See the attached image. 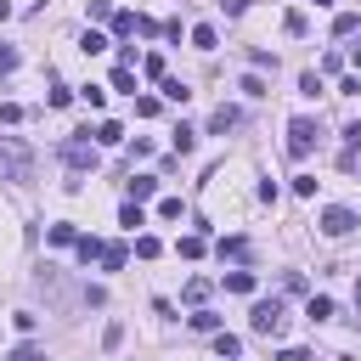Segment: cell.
I'll list each match as a JSON object with an SVG mask.
<instances>
[{
  "mask_svg": "<svg viewBox=\"0 0 361 361\" xmlns=\"http://www.w3.org/2000/svg\"><path fill=\"white\" fill-rule=\"evenodd\" d=\"M310 6H328V0H310Z\"/></svg>",
  "mask_w": 361,
  "mask_h": 361,
  "instance_id": "44",
  "label": "cell"
},
{
  "mask_svg": "<svg viewBox=\"0 0 361 361\" xmlns=\"http://www.w3.org/2000/svg\"><path fill=\"white\" fill-rule=\"evenodd\" d=\"M283 28H288L294 40H305V34H310V23H305V12H288V17H283Z\"/></svg>",
  "mask_w": 361,
  "mask_h": 361,
  "instance_id": "24",
  "label": "cell"
},
{
  "mask_svg": "<svg viewBox=\"0 0 361 361\" xmlns=\"http://www.w3.org/2000/svg\"><path fill=\"white\" fill-rule=\"evenodd\" d=\"M294 192L299 198H316V175H294Z\"/></svg>",
  "mask_w": 361,
  "mask_h": 361,
  "instance_id": "36",
  "label": "cell"
},
{
  "mask_svg": "<svg viewBox=\"0 0 361 361\" xmlns=\"http://www.w3.org/2000/svg\"><path fill=\"white\" fill-rule=\"evenodd\" d=\"M62 158H68L74 169H96V164H102L96 142H90V130H74V135H68V142H62Z\"/></svg>",
  "mask_w": 361,
  "mask_h": 361,
  "instance_id": "2",
  "label": "cell"
},
{
  "mask_svg": "<svg viewBox=\"0 0 361 361\" xmlns=\"http://www.w3.org/2000/svg\"><path fill=\"white\" fill-rule=\"evenodd\" d=\"M192 147H198V130L180 124V130H175V153H192Z\"/></svg>",
  "mask_w": 361,
  "mask_h": 361,
  "instance_id": "22",
  "label": "cell"
},
{
  "mask_svg": "<svg viewBox=\"0 0 361 361\" xmlns=\"http://www.w3.org/2000/svg\"><path fill=\"white\" fill-rule=\"evenodd\" d=\"M6 361H51V355H45V350H40V344H17V350H12V355H6Z\"/></svg>",
  "mask_w": 361,
  "mask_h": 361,
  "instance_id": "23",
  "label": "cell"
},
{
  "mask_svg": "<svg viewBox=\"0 0 361 361\" xmlns=\"http://www.w3.org/2000/svg\"><path fill=\"white\" fill-rule=\"evenodd\" d=\"M34 169V153L17 147V142H0V180H28Z\"/></svg>",
  "mask_w": 361,
  "mask_h": 361,
  "instance_id": "3",
  "label": "cell"
},
{
  "mask_svg": "<svg viewBox=\"0 0 361 361\" xmlns=\"http://www.w3.org/2000/svg\"><path fill=\"white\" fill-rule=\"evenodd\" d=\"M220 12H226V17H243V12H249V0H220Z\"/></svg>",
  "mask_w": 361,
  "mask_h": 361,
  "instance_id": "38",
  "label": "cell"
},
{
  "mask_svg": "<svg viewBox=\"0 0 361 361\" xmlns=\"http://www.w3.org/2000/svg\"><path fill=\"white\" fill-rule=\"evenodd\" d=\"M192 328H198V333H220V316H215V310H198Z\"/></svg>",
  "mask_w": 361,
  "mask_h": 361,
  "instance_id": "25",
  "label": "cell"
},
{
  "mask_svg": "<svg viewBox=\"0 0 361 361\" xmlns=\"http://www.w3.org/2000/svg\"><path fill=\"white\" fill-rule=\"evenodd\" d=\"M119 226H130V232H135V226H147V215H142V203H124V209H119Z\"/></svg>",
  "mask_w": 361,
  "mask_h": 361,
  "instance_id": "18",
  "label": "cell"
},
{
  "mask_svg": "<svg viewBox=\"0 0 361 361\" xmlns=\"http://www.w3.org/2000/svg\"><path fill=\"white\" fill-rule=\"evenodd\" d=\"M226 294H254V271H226Z\"/></svg>",
  "mask_w": 361,
  "mask_h": 361,
  "instance_id": "12",
  "label": "cell"
},
{
  "mask_svg": "<svg viewBox=\"0 0 361 361\" xmlns=\"http://www.w3.org/2000/svg\"><path fill=\"white\" fill-rule=\"evenodd\" d=\"M74 249H79V260H85V265H90V260H102V237H85V232H79V243H74Z\"/></svg>",
  "mask_w": 361,
  "mask_h": 361,
  "instance_id": "15",
  "label": "cell"
},
{
  "mask_svg": "<svg viewBox=\"0 0 361 361\" xmlns=\"http://www.w3.org/2000/svg\"><path fill=\"white\" fill-rule=\"evenodd\" d=\"M249 62H254V68H277V57H271L265 45H254V51H249Z\"/></svg>",
  "mask_w": 361,
  "mask_h": 361,
  "instance_id": "35",
  "label": "cell"
},
{
  "mask_svg": "<svg viewBox=\"0 0 361 361\" xmlns=\"http://www.w3.org/2000/svg\"><path fill=\"white\" fill-rule=\"evenodd\" d=\"M203 299H209V283L192 277V283H187V305H203Z\"/></svg>",
  "mask_w": 361,
  "mask_h": 361,
  "instance_id": "27",
  "label": "cell"
},
{
  "mask_svg": "<svg viewBox=\"0 0 361 361\" xmlns=\"http://www.w3.org/2000/svg\"><path fill=\"white\" fill-rule=\"evenodd\" d=\"M45 237H51L57 249H74V243H79V226H68V220H57V226H51V232H45Z\"/></svg>",
  "mask_w": 361,
  "mask_h": 361,
  "instance_id": "10",
  "label": "cell"
},
{
  "mask_svg": "<svg viewBox=\"0 0 361 361\" xmlns=\"http://www.w3.org/2000/svg\"><path fill=\"white\" fill-rule=\"evenodd\" d=\"M243 96H271V90H265V79H260V74H249V79H243Z\"/></svg>",
  "mask_w": 361,
  "mask_h": 361,
  "instance_id": "32",
  "label": "cell"
},
{
  "mask_svg": "<svg viewBox=\"0 0 361 361\" xmlns=\"http://www.w3.org/2000/svg\"><path fill=\"white\" fill-rule=\"evenodd\" d=\"M113 34L130 40V34H135V12H119V17H113Z\"/></svg>",
  "mask_w": 361,
  "mask_h": 361,
  "instance_id": "26",
  "label": "cell"
},
{
  "mask_svg": "<svg viewBox=\"0 0 361 361\" xmlns=\"http://www.w3.org/2000/svg\"><path fill=\"white\" fill-rule=\"evenodd\" d=\"M249 328H254L260 339H277V333L288 328V310H283V299H260V305H254V316H249Z\"/></svg>",
  "mask_w": 361,
  "mask_h": 361,
  "instance_id": "1",
  "label": "cell"
},
{
  "mask_svg": "<svg viewBox=\"0 0 361 361\" xmlns=\"http://www.w3.org/2000/svg\"><path fill=\"white\" fill-rule=\"evenodd\" d=\"M237 124H243V113H237V108H226V102L209 113V135H226V130H237Z\"/></svg>",
  "mask_w": 361,
  "mask_h": 361,
  "instance_id": "6",
  "label": "cell"
},
{
  "mask_svg": "<svg viewBox=\"0 0 361 361\" xmlns=\"http://www.w3.org/2000/svg\"><path fill=\"white\" fill-rule=\"evenodd\" d=\"M6 17H12V6H6V0H0V23H6Z\"/></svg>",
  "mask_w": 361,
  "mask_h": 361,
  "instance_id": "43",
  "label": "cell"
},
{
  "mask_svg": "<svg viewBox=\"0 0 361 361\" xmlns=\"http://www.w3.org/2000/svg\"><path fill=\"white\" fill-rule=\"evenodd\" d=\"M124 344V322H108V333H102V350H119Z\"/></svg>",
  "mask_w": 361,
  "mask_h": 361,
  "instance_id": "28",
  "label": "cell"
},
{
  "mask_svg": "<svg viewBox=\"0 0 361 361\" xmlns=\"http://www.w3.org/2000/svg\"><path fill=\"white\" fill-rule=\"evenodd\" d=\"M135 254H142V260H158V254H164V243H158L153 232H142V237H135Z\"/></svg>",
  "mask_w": 361,
  "mask_h": 361,
  "instance_id": "16",
  "label": "cell"
},
{
  "mask_svg": "<svg viewBox=\"0 0 361 361\" xmlns=\"http://www.w3.org/2000/svg\"><path fill=\"white\" fill-rule=\"evenodd\" d=\"M215 40H220V34H215L209 23H198V28H192V45H198V51H215Z\"/></svg>",
  "mask_w": 361,
  "mask_h": 361,
  "instance_id": "20",
  "label": "cell"
},
{
  "mask_svg": "<svg viewBox=\"0 0 361 361\" xmlns=\"http://www.w3.org/2000/svg\"><path fill=\"white\" fill-rule=\"evenodd\" d=\"M124 187H130V203H135V198H153V192H158V175H130Z\"/></svg>",
  "mask_w": 361,
  "mask_h": 361,
  "instance_id": "7",
  "label": "cell"
},
{
  "mask_svg": "<svg viewBox=\"0 0 361 361\" xmlns=\"http://www.w3.org/2000/svg\"><path fill=\"white\" fill-rule=\"evenodd\" d=\"M17 119H23V108H17V102H0V124H17Z\"/></svg>",
  "mask_w": 361,
  "mask_h": 361,
  "instance_id": "37",
  "label": "cell"
},
{
  "mask_svg": "<svg viewBox=\"0 0 361 361\" xmlns=\"http://www.w3.org/2000/svg\"><path fill=\"white\" fill-rule=\"evenodd\" d=\"M124 260H130L124 243H102V271H124Z\"/></svg>",
  "mask_w": 361,
  "mask_h": 361,
  "instance_id": "8",
  "label": "cell"
},
{
  "mask_svg": "<svg viewBox=\"0 0 361 361\" xmlns=\"http://www.w3.org/2000/svg\"><path fill=\"white\" fill-rule=\"evenodd\" d=\"M316 135H322V124L299 113V119L288 124V158H310V147H316Z\"/></svg>",
  "mask_w": 361,
  "mask_h": 361,
  "instance_id": "4",
  "label": "cell"
},
{
  "mask_svg": "<svg viewBox=\"0 0 361 361\" xmlns=\"http://www.w3.org/2000/svg\"><path fill=\"white\" fill-rule=\"evenodd\" d=\"M142 74H147V79H164V57H158V51H153V57H142Z\"/></svg>",
  "mask_w": 361,
  "mask_h": 361,
  "instance_id": "31",
  "label": "cell"
},
{
  "mask_svg": "<svg viewBox=\"0 0 361 361\" xmlns=\"http://www.w3.org/2000/svg\"><path fill=\"white\" fill-rule=\"evenodd\" d=\"M350 62H355V68H361V45H350Z\"/></svg>",
  "mask_w": 361,
  "mask_h": 361,
  "instance_id": "41",
  "label": "cell"
},
{
  "mask_svg": "<svg viewBox=\"0 0 361 361\" xmlns=\"http://www.w3.org/2000/svg\"><path fill=\"white\" fill-rule=\"evenodd\" d=\"M90 142H96V147H119V142H124V130H119L113 119H102V124H96V135H90Z\"/></svg>",
  "mask_w": 361,
  "mask_h": 361,
  "instance_id": "9",
  "label": "cell"
},
{
  "mask_svg": "<svg viewBox=\"0 0 361 361\" xmlns=\"http://www.w3.org/2000/svg\"><path fill=\"white\" fill-rule=\"evenodd\" d=\"M203 249H209V243H203V232H192V237H180V243H175V254H180V260H203Z\"/></svg>",
  "mask_w": 361,
  "mask_h": 361,
  "instance_id": "11",
  "label": "cell"
},
{
  "mask_svg": "<svg viewBox=\"0 0 361 361\" xmlns=\"http://www.w3.org/2000/svg\"><path fill=\"white\" fill-rule=\"evenodd\" d=\"M164 96H169V102H187L192 90H187V79H169V74H164Z\"/></svg>",
  "mask_w": 361,
  "mask_h": 361,
  "instance_id": "21",
  "label": "cell"
},
{
  "mask_svg": "<svg viewBox=\"0 0 361 361\" xmlns=\"http://www.w3.org/2000/svg\"><path fill=\"white\" fill-rule=\"evenodd\" d=\"M243 254H249L243 237H220V260H243Z\"/></svg>",
  "mask_w": 361,
  "mask_h": 361,
  "instance_id": "19",
  "label": "cell"
},
{
  "mask_svg": "<svg viewBox=\"0 0 361 361\" xmlns=\"http://www.w3.org/2000/svg\"><path fill=\"white\" fill-rule=\"evenodd\" d=\"M79 51H85V57H96V51H108V34H96V28H85V40H79Z\"/></svg>",
  "mask_w": 361,
  "mask_h": 361,
  "instance_id": "17",
  "label": "cell"
},
{
  "mask_svg": "<svg viewBox=\"0 0 361 361\" xmlns=\"http://www.w3.org/2000/svg\"><path fill=\"white\" fill-rule=\"evenodd\" d=\"M215 350H220V361H237L243 339H237V333H215Z\"/></svg>",
  "mask_w": 361,
  "mask_h": 361,
  "instance_id": "14",
  "label": "cell"
},
{
  "mask_svg": "<svg viewBox=\"0 0 361 361\" xmlns=\"http://www.w3.org/2000/svg\"><path fill=\"white\" fill-rule=\"evenodd\" d=\"M355 226H361V220H355V209H339V203H333V209H322V232H328V237H350Z\"/></svg>",
  "mask_w": 361,
  "mask_h": 361,
  "instance_id": "5",
  "label": "cell"
},
{
  "mask_svg": "<svg viewBox=\"0 0 361 361\" xmlns=\"http://www.w3.org/2000/svg\"><path fill=\"white\" fill-rule=\"evenodd\" d=\"M12 322H17V333H34V328H40V316H34V310H17Z\"/></svg>",
  "mask_w": 361,
  "mask_h": 361,
  "instance_id": "34",
  "label": "cell"
},
{
  "mask_svg": "<svg viewBox=\"0 0 361 361\" xmlns=\"http://www.w3.org/2000/svg\"><path fill=\"white\" fill-rule=\"evenodd\" d=\"M305 316H310V322H328V316H333V299L310 294V299H305Z\"/></svg>",
  "mask_w": 361,
  "mask_h": 361,
  "instance_id": "13",
  "label": "cell"
},
{
  "mask_svg": "<svg viewBox=\"0 0 361 361\" xmlns=\"http://www.w3.org/2000/svg\"><path fill=\"white\" fill-rule=\"evenodd\" d=\"M17 68V51H12V45H0V74H12Z\"/></svg>",
  "mask_w": 361,
  "mask_h": 361,
  "instance_id": "39",
  "label": "cell"
},
{
  "mask_svg": "<svg viewBox=\"0 0 361 361\" xmlns=\"http://www.w3.org/2000/svg\"><path fill=\"white\" fill-rule=\"evenodd\" d=\"M355 322H361V283H355Z\"/></svg>",
  "mask_w": 361,
  "mask_h": 361,
  "instance_id": "42",
  "label": "cell"
},
{
  "mask_svg": "<svg viewBox=\"0 0 361 361\" xmlns=\"http://www.w3.org/2000/svg\"><path fill=\"white\" fill-rule=\"evenodd\" d=\"M45 102H51V108H68V102H74V90H68V85H51V96H45Z\"/></svg>",
  "mask_w": 361,
  "mask_h": 361,
  "instance_id": "33",
  "label": "cell"
},
{
  "mask_svg": "<svg viewBox=\"0 0 361 361\" xmlns=\"http://www.w3.org/2000/svg\"><path fill=\"white\" fill-rule=\"evenodd\" d=\"M277 361H310V350H283Z\"/></svg>",
  "mask_w": 361,
  "mask_h": 361,
  "instance_id": "40",
  "label": "cell"
},
{
  "mask_svg": "<svg viewBox=\"0 0 361 361\" xmlns=\"http://www.w3.org/2000/svg\"><path fill=\"white\" fill-rule=\"evenodd\" d=\"M355 23H361L355 12H339V17H333V34H355Z\"/></svg>",
  "mask_w": 361,
  "mask_h": 361,
  "instance_id": "30",
  "label": "cell"
},
{
  "mask_svg": "<svg viewBox=\"0 0 361 361\" xmlns=\"http://www.w3.org/2000/svg\"><path fill=\"white\" fill-rule=\"evenodd\" d=\"M113 90H130V96H135V74L130 68H113Z\"/></svg>",
  "mask_w": 361,
  "mask_h": 361,
  "instance_id": "29",
  "label": "cell"
}]
</instances>
